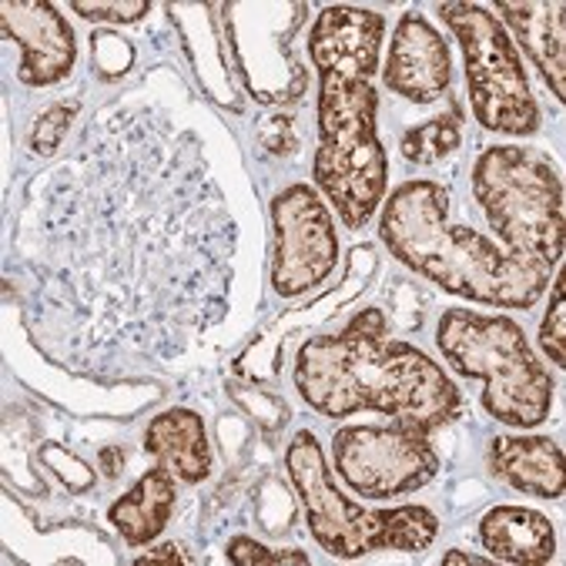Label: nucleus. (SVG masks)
<instances>
[{"instance_id":"nucleus-1","label":"nucleus","mask_w":566,"mask_h":566,"mask_svg":"<svg viewBox=\"0 0 566 566\" xmlns=\"http://www.w3.org/2000/svg\"><path fill=\"white\" fill-rule=\"evenodd\" d=\"M298 396L325 419L363 409L432 432L463 409V396L422 349L392 338L379 308L356 315L338 335H318L295 359Z\"/></svg>"},{"instance_id":"nucleus-2","label":"nucleus","mask_w":566,"mask_h":566,"mask_svg":"<svg viewBox=\"0 0 566 566\" xmlns=\"http://www.w3.org/2000/svg\"><path fill=\"white\" fill-rule=\"evenodd\" d=\"M379 235L396 262L470 302L533 308L549 285L546 265L510 255L476 229L449 221V191L439 181H406L382 205Z\"/></svg>"},{"instance_id":"nucleus-3","label":"nucleus","mask_w":566,"mask_h":566,"mask_svg":"<svg viewBox=\"0 0 566 566\" xmlns=\"http://www.w3.org/2000/svg\"><path fill=\"white\" fill-rule=\"evenodd\" d=\"M379 94L363 77H318V148L312 178L346 229L369 224L389 188V158L376 132Z\"/></svg>"},{"instance_id":"nucleus-4","label":"nucleus","mask_w":566,"mask_h":566,"mask_svg":"<svg viewBox=\"0 0 566 566\" xmlns=\"http://www.w3.org/2000/svg\"><path fill=\"white\" fill-rule=\"evenodd\" d=\"M436 346L460 376L486 382L483 406L493 419L533 429L549 416L553 376L513 318L449 308L436 325Z\"/></svg>"},{"instance_id":"nucleus-5","label":"nucleus","mask_w":566,"mask_h":566,"mask_svg":"<svg viewBox=\"0 0 566 566\" xmlns=\"http://www.w3.org/2000/svg\"><path fill=\"white\" fill-rule=\"evenodd\" d=\"M285 467L305 506V523L315 543L338 559H359L379 549L422 553L439 533L436 513L419 503L392 510H363L349 496L338 493L318 439L305 429L292 436L285 449Z\"/></svg>"},{"instance_id":"nucleus-6","label":"nucleus","mask_w":566,"mask_h":566,"mask_svg":"<svg viewBox=\"0 0 566 566\" xmlns=\"http://www.w3.org/2000/svg\"><path fill=\"white\" fill-rule=\"evenodd\" d=\"M473 195L510 255L546 269L563 259V181L533 148L496 145L473 165Z\"/></svg>"},{"instance_id":"nucleus-7","label":"nucleus","mask_w":566,"mask_h":566,"mask_svg":"<svg viewBox=\"0 0 566 566\" xmlns=\"http://www.w3.org/2000/svg\"><path fill=\"white\" fill-rule=\"evenodd\" d=\"M439 18L463 48L476 122L486 132L513 138L533 135L539 128V107L533 101L520 51L500 18L476 4H442Z\"/></svg>"},{"instance_id":"nucleus-8","label":"nucleus","mask_w":566,"mask_h":566,"mask_svg":"<svg viewBox=\"0 0 566 566\" xmlns=\"http://www.w3.org/2000/svg\"><path fill=\"white\" fill-rule=\"evenodd\" d=\"M335 473L366 500H392L416 493L439 473L429 432L392 426H343L332 436Z\"/></svg>"},{"instance_id":"nucleus-9","label":"nucleus","mask_w":566,"mask_h":566,"mask_svg":"<svg viewBox=\"0 0 566 566\" xmlns=\"http://www.w3.org/2000/svg\"><path fill=\"white\" fill-rule=\"evenodd\" d=\"M275 249L272 285L282 298H295L322 285L338 262L335 224L312 185H289L272 201Z\"/></svg>"},{"instance_id":"nucleus-10","label":"nucleus","mask_w":566,"mask_h":566,"mask_svg":"<svg viewBox=\"0 0 566 566\" xmlns=\"http://www.w3.org/2000/svg\"><path fill=\"white\" fill-rule=\"evenodd\" d=\"M0 21H4V34L21 44V84L48 87L74 71V31L54 4H44V0H21V4H14V0H8L0 8Z\"/></svg>"},{"instance_id":"nucleus-11","label":"nucleus","mask_w":566,"mask_h":566,"mask_svg":"<svg viewBox=\"0 0 566 566\" xmlns=\"http://www.w3.org/2000/svg\"><path fill=\"white\" fill-rule=\"evenodd\" d=\"M386 21L376 11L363 8H325L308 34V54L318 71L338 77H363L373 81L379 71V48H382Z\"/></svg>"},{"instance_id":"nucleus-12","label":"nucleus","mask_w":566,"mask_h":566,"mask_svg":"<svg viewBox=\"0 0 566 566\" xmlns=\"http://www.w3.org/2000/svg\"><path fill=\"white\" fill-rule=\"evenodd\" d=\"M449 77L452 57L442 34L422 14H406L392 31L389 57L382 67L386 87L412 104H432L449 91Z\"/></svg>"},{"instance_id":"nucleus-13","label":"nucleus","mask_w":566,"mask_h":566,"mask_svg":"<svg viewBox=\"0 0 566 566\" xmlns=\"http://www.w3.org/2000/svg\"><path fill=\"white\" fill-rule=\"evenodd\" d=\"M493 473L520 493L539 500H559L563 476V449L546 436H500L490 442Z\"/></svg>"},{"instance_id":"nucleus-14","label":"nucleus","mask_w":566,"mask_h":566,"mask_svg":"<svg viewBox=\"0 0 566 566\" xmlns=\"http://www.w3.org/2000/svg\"><path fill=\"white\" fill-rule=\"evenodd\" d=\"M500 14L513 28L516 41L526 48L539 74L546 77L553 97L563 101L566 97V8L559 0H553V4H536V0L510 4V0H500Z\"/></svg>"},{"instance_id":"nucleus-15","label":"nucleus","mask_w":566,"mask_h":566,"mask_svg":"<svg viewBox=\"0 0 566 566\" xmlns=\"http://www.w3.org/2000/svg\"><path fill=\"white\" fill-rule=\"evenodd\" d=\"M145 449L178 483H201L211 470L205 419L191 409H168L145 429Z\"/></svg>"},{"instance_id":"nucleus-16","label":"nucleus","mask_w":566,"mask_h":566,"mask_svg":"<svg viewBox=\"0 0 566 566\" xmlns=\"http://www.w3.org/2000/svg\"><path fill=\"white\" fill-rule=\"evenodd\" d=\"M480 539L486 553L513 566H543L556 553L553 523L526 506H496L480 523Z\"/></svg>"},{"instance_id":"nucleus-17","label":"nucleus","mask_w":566,"mask_h":566,"mask_svg":"<svg viewBox=\"0 0 566 566\" xmlns=\"http://www.w3.org/2000/svg\"><path fill=\"white\" fill-rule=\"evenodd\" d=\"M175 483L178 480L168 470H161V467L148 470L135 483V490H128L115 506L107 510L111 526L125 536V543L145 546L165 530V523H168V516L175 510V496H178Z\"/></svg>"},{"instance_id":"nucleus-18","label":"nucleus","mask_w":566,"mask_h":566,"mask_svg":"<svg viewBox=\"0 0 566 566\" xmlns=\"http://www.w3.org/2000/svg\"><path fill=\"white\" fill-rule=\"evenodd\" d=\"M460 148V111L452 107V115L446 118H432L419 128H412L402 138V155L412 165H432L442 161L446 155H452Z\"/></svg>"},{"instance_id":"nucleus-19","label":"nucleus","mask_w":566,"mask_h":566,"mask_svg":"<svg viewBox=\"0 0 566 566\" xmlns=\"http://www.w3.org/2000/svg\"><path fill=\"white\" fill-rule=\"evenodd\" d=\"M563 272L553 279V295H549V308L543 315L539 325V346L549 356L553 366H566V289H563Z\"/></svg>"},{"instance_id":"nucleus-20","label":"nucleus","mask_w":566,"mask_h":566,"mask_svg":"<svg viewBox=\"0 0 566 566\" xmlns=\"http://www.w3.org/2000/svg\"><path fill=\"white\" fill-rule=\"evenodd\" d=\"M77 115V101H61V104H51L44 115L38 118L34 132H31V148L38 155H54L57 145L64 142V135L71 132V122Z\"/></svg>"},{"instance_id":"nucleus-21","label":"nucleus","mask_w":566,"mask_h":566,"mask_svg":"<svg viewBox=\"0 0 566 566\" xmlns=\"http://www.w3.org/2000/svg\"><path fill=\"white\" fill-rule=\"evenodd\" d=\"M229 559L239 563V566H255V563H275V566L292 563V566H305V563H308V556H305L302 549L275 553V549H269V546H262V543H255V539H249V536H235V539L229 543Z\"/></svg>"},{"instance_id":"nucleus-22","label":"nucleus","mask_w":566,"mask_h":566,"mask_svg":"<svg viewBox=\"0 0 566 566\" xmlns=\"http://www.w3.org/2000/svg\"><path fill=\"white\" fill-rule=\"evenodd\" d=\"M151 11V4L145 0H115V4H84L77 0L74 4V14H81L84 21H101V24H132V21H142L145 14Z\"/></svg>"},{"instance_id":"nucleus-23","label":"nucleus","mask_w":566,"mask_h":566,"mask_svg":"<svg viewBox=\"0 0 566 566\" xmlns=\"http://www.w3.org/2000/svg\"><path fill=\"white\" fill-rule=\"evenodd\" d=\"M138 563H142V566H158V563L178 566V563H191V556H188L181 546L168 543V546H158V549H151L148 556H138Z\"/></svg>"},{"instance_id":"nucleus-24","label":"nucleus","mask_w":566,"mask_h":566,"mask_svg":"<svg viewBox=\"0 0 566 566\" xmlns=\"http://www.w3.org/2000/svg\"><path fill=\"white\" fill-rule=\"evenodd\" d=\"M442 563H446V566H457V563H463V566H473V563H476V566H483L486 559H483V556H470V553H460V549H449V553L442 556Z\"/></svg>"}]
</instances>
